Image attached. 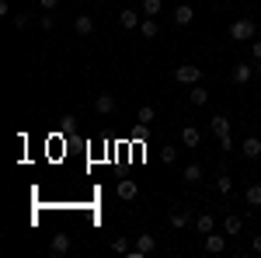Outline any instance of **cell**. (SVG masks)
I'll use <instances>...</instances> for the list:
<instances>
[{"label": "cell", "mask_w": 261, "mask_h": 258, "mask_svg": "<svg viewBox=\"0 0 261 258\" xmlns=\"http://www.w3.org/2000/svg\"><path fill=\"white\" fill-rule=\"evenodd\" d=\"M254 35H258V25L251 18H237L233 25H230V39L237 42H254Z\"/></svg>", "instance_id": "obj_1"}, {"label": "cell", "mask_w": 261, "mask_h": 258, "mask_svg": "<svg viewBox=\"0 0 261 258\" xmlns=\"http://www.w3.org/2000/svg\"><path fill=\"white\" fill-rule=\"evenodd\" d=\"M174 80H178V84H188V87H192V84H202V66L185 63V66H178V70H174Z\"/></svg>", "instance_id": "obj_2"}, {"label": "cell", "mask_w": 261, "mask_h": 258, "mask_svg": "<svg viewBox=\"0 0 261 258\" xmlns=\"http://www.w3.org/2000/svg\"><path fill=\"white\" fill-rule=\"evenodd\" d=\"M157 251V238L153 234H140L136 238V248L129 251V258H146V255H153Z\"/></svg>", "instance_id": "obj_3"}, {"label": "cell", "mask_w": 261, "mask_h": 258, "mask_svg": "<svg viewBox=\"0 0 261 258\" xmlns=\"http://www.w3.org/2000/svg\"><path fill=\"white\" fill-rule=\"evenodd\" d=\"M143 11H133V7H125L119 14V25L125 28V32H140V25H143V18H140Z\"/></svg>", "instance_id": "obj_4"}, {"label": "cell", "mask_w": 261, "mask_h": 258, "mask_svg": "<svg viewBox=\"0 0 261 258\" xmlns=\"http://www.w3.org/2000/svg\"><path fill=\"white\" fill-rule=\"evenodd\" d=\"M251 77H254V63H237V66L230 70V80H233V84H247Z\"/></svg>", "instance_id": "obj_5"}, {"label": "cell", "mask_w": 261, "mask_h": 258, "mask_svg": "<svg viewBox=\"0 0 261 258\" xmlns=\"http://www.w3.org/2000/svg\"><path fill=\"white\" fill-rule=\"evenodd\" d=\"M202 244H205V251H209V255L226 251V238H223V234H216V230H213V234H205V238H202Z\"/></svg>", "instance_id": "obj_6"}, {"label": "cell", "mask_w": 261, "mask_h": 258, "mask_svg": "<svg viewBox=\"0 0 261 258\" xmlns=\"http://www.w3.org/2000/svg\"><path fill=\"white\" fill-rule=\"evenodd\" d=\"M115 192H119V199H125V202H133V199L140 196V185H136V181H133V178H122V181H119V189H115Z\"/></svg>", "instance_id": "obj_7"}, {"label": "cell", "mask_w": 261, "mask_h": 258, "mask_svg": "<svg viewBox=\"0 0 261 258\" xmlns=\"http://www.w3.org/2000/svg\"><path fill=\"white\" fill-rule=\"evenodd\" d=\"M181 143H185L188 150H195V147H199V143H202V133H199V129H195V126H192V122H188V126L181 129Z\"/></svg>", "instance_id": "obj_8"}, {"label": "cell", "mask_w": 261, "mask_h": 258, "mask_svg": "<svg viewBox=\"0 0 261 258\" xmlns=\"http://www.w3.org/2000/svg\"><path fill=\"white\" fill-rule=\"evenodd\" d=\"M241 150H244V157H247V160H258L261 157V139L258 136H247L241 143Z\"/></svg>", "instance_id": "obj_9"}, {"label": "cell", "mask_w": 261, "mask_h": 258, "mask_svg": "<svg viewBox=\"0 0 261 258\" xmlns=\"http://www.w3.org/2000/svg\"><path fill=\"white\" fill-rule=\"evenodd\" d=\"M49 251H53V255H66V251H70V234H53Z\"/></svg>", "instance_id": "obj_10"}, {"label": "cell", "mask_w": 261, "mask_h": 258, "mask_svg": "<svg viewBox=\"0 0 261 258\" xmlns=\"http://www.w3.org/2000/svg\"><path fill=\"white\" fill-rule=\"evenodd\" d=\"M192 21H195L192 4H178V7H174V25H192Z\"/></svg>", "instance_id": "obj_11"}, {"label": "cell", "mask_w": 261, "mask_h": 258, "mask_svg": "<svg viewBox=\"0 0 261 258\" xmlns=\"http://www.w3.org/2000/svg\"><path fill=\"white\" fill-rule=\"evenodd\" d=\"M94 112H98V115H112V112H115V98H112V95H98V98H94Z\"/></svg>", "instance_id": "obj_12"}, {"label": "cell", "mask_w": 261, "mask_h": 258, "mask_svg": "<svg viewBox=\"0 0 261 258\" xmlns=\"http://www.w3.org/2000/svg\"><path fill=\"white\" fill-rule=\"evenodd\" d=\"M195 230H199L202 238H205V234H213V230H216V220H213V213H202V217H195Z\"/></svg>", "instance_id": "obj_13"}, {"label": "cell", "mask_w": 261, "mask_h": 258, "mask_svg": "<svg viewBox=\"0 0 261 258\" xmlns=\"http://www.w3.org/2000/svg\"><path fill=\"white\" fill-rule=\"evenodd\" d=\"M209 126H213L216 139H220V136H230V119H226V115H213V119H209Z\"/></svg>", "instance_id": "obj_14"}, {"label": "cell", "mask_w": 261, "mask_h": 258, "mask_svg": "<svg viewBox=\"0 0 261 258\" xmlns=\"http://www.w3.org/2000/svg\"><path fill=\"white\" fill-rule=\"evenodd\" d=\"M171 227H174V230H181V227H188V223H192V213H188V209H171Z\"/></svg>", "instance_id": "obj_15"}, {"label": "cell", "mask_w": 261, "mask_h": 258, "mask_svg": "<svg viewBox=\"0 0 261 258\" xmlns=\"http://www.w3.org/2000/svg\"><path fill=\"white\" fill-rule=\"evenodd\" d=\"M188 101H192V105H205V101H209V91H205L202 84H192V87H188Z\"/></svg>", "instance_id": "obj_16"}, {"label": "cell", "mask_w": 261, "mask_h": 258, "mask_svg": "<svg viewBox=\"0 0 261 258\" xmlns=\"http://www.w3.org/2000/svg\"><path fill=\"white\" fill-rule=\"evenodd\" d=\"M216 192H220L223 199H226L230 192H233V178H230L226 171H220V175H216Z\"/></svg>", "instance_id": "obj_17"}, {"label": "cell", "mask_w": 261, "mask_h": 258, "mask_svg": "<svg viewBox=\"0 0 261 258\" xmlns=\"http://www.w3.org/2000/svg\"><path fill=\"white\" fill-rule=\"evenodd\" d=\"M136 119H140V126H143V129H150V126H153V119H157L153 105H143L140 112H136Z\"/></svg>", "instance_id": "obj_18"}, {"label": "cell", "mask_w": 261, "mask_h": 258, "mask_svg": "<svg viewBox=\"0 0 261 258\" xmlns=\"http://www.w3.org/2000/svg\"><path fill=\"white\" fill-rule=\"evenodd\" d=\"M73 28H77V35H91V32H94V18H87V14H77Z\"/></svg>", "instance_id": "obj_19"}, {"label": "cell", "mask_w": 261, "mask_h": 258, "mask_svg": "<svg viewBox=\"0 0 261 258\" xmlns=\"http://www.w3.org/2000/svg\"><path fill=\"white\" fill-rule=\"evenodd\" d=\"M181 178L188 181V185H199V181H202V164H188V168H185V175H181Z\"/></svg>", "instance_id": "obj_20"}, {"label": "cell", "mask_w": 261, "mask_h": 258, "mask_svg": "<svg viewBox=\"0 0 261 258\" xmlns=\"http://www.w3.org/2000/svg\"><path fill=\"white\" fill-rule=\"evenodd\" d=\"M244 202H247V206H261V185H258V181H254V185H247Z\"/></svg>", "instance_id": "obj_21"}, {"label": "cell", "mask_w": 261, "mask_h": 258, "mask_svg": "<svg viewBox=\"0 0 261 258\" xmlns=\"http://www.w3.org/2000/svg\"><path fill=\"white\" fill-rule=\"evenodd\" d=\"M161 7H164V0H143V4H140V11L146 14V18H157Z\"/></svg>", "instance_id": "obj_22"}, {"label": "cell", "mask_w": 261, "mask_h": 258, "mask_svg": "<svg viewBox=\"0 0 261 258\" xmlns=\"http://www.w3.org/2000/svg\"><path fill=\"white\" fill-rule=\"evenodd\" d=\"M157 32H161V28H157V21H153V18H146L140 25V35H143V39H157Z\"/></svg>", "instance_id": "obj_23"}, {"label": "cell", "mask_w": 261, "mask_h": 258, "mask_svg": "<svg viewBox=\"0 0 261 258\" xmlns=\"http://www.w3.org/2000/svg\"><path fill=\"white\" fill-rule=\"evenodd\" d=\"M241 227H244V220H241V217H233V213L223 220V230H226V234H241Z\"/></svg>", "instance_id": "obj_24"}, {"label": "cell", "mask_w": 261, "mask_h": 258, "mask_svg": "<svg viewBox=\"0 0 261 258\" xmlns=\"http://www.w3.org/2000/svg\"><path fill=\"white\" fill-rule=\"evenodd\" d=\"M161 160L164 164H174L178 160V147H161Z\"/></svg>", "instance_id": "obj_25"}, {"label": "cell", "mask_w": 261, "mask_h": 258, "mask_svg": "<svg viewBox=\"0 0 261 258\" xmlns=\"http://www.w3.org/2000/svg\"><path fill=\"white\" fill-rule=\"evenodd\" d=\"M28 25H32V18H28L24 11H21V14H14V28H28Z\"/></svg>", "instance_id": "obj_26"}, {"label": "cell", "mask_w": 261, "mask_h": 258, "mask_svg": "<svg viewBox=\"0 0 261 258\" xmlns=\"http://www.w3.org/2000/svg\"><path fill=\"white\" fill-rule=\"evenodd\" d=\"M251 60H254V63H261V39H254V42H251Z\"/></svg>", "instance_id": "obj_27"}, {"label": "cell", "mask_w": 261, "mask_h": 258, "mask_svg": "<svg viewBox=\"0 0 261 258\" xmlns=\"http://www.w3.org/2000/svg\"><path fill=\"white\" fill-rule=\"evenodd\" d=\"M112 248H115V251H133V248H129V241H125V238H115V241H112Z\"/></svg>", "instance_id": "obj_28"}, {"label": "cell", "mask_w": 261, "mask_h": 258, "mask_svg": "<svg viewBox=\"0 0 261 258\" xmlns=\"http://www.w3.org/2000/svg\"><path fill=\"white\" fill-rule=\"evenodd\" d=\"M42 28H45V32H53V28H56V18H53L49 11H45V18H42Z\"/></svg>", "instance_id": "obj_29"}, {"label": "cell", "mask_w": 261, "mask_h": 258, "mask_svg": "<svg viewBox=\"0 0 261 258\" xmlns=\"http://www.w3.org/2000/svg\"><path fill=\"white\" fill-rule=\"evenodd\" d=\"M39 7H42V11H56V7H60V0H39Z\"/></svg>", "instance_id": "obj_30"}, {"label": "cell", "mask_w": 261, "mask_h": 258, "mask_svg": "<svg viewBox=\"0 0 261 258\" xmlns=\"http://www.w3.org/2000/svg\"><path fill=\"white\" fill-rule=\"evenodd\" d=\"M60 122H63V129H73V126H77V119H73V115H63Z\"/></svg>", "instance_id": "obj_31"}, {"label": "cell", "mask_w": 261, "mask_h": 258, "mask_svg": "<svg viewBox=\"0 0 261 258\" xmlns=\"http://www.w3.org/2000/svg\"><path fill=\"white\" fill-rule=\"evenodd\" d=\"M220 147L223 150H233V136H220Z\"/></svg>", "instance_id": "obj_32"}, {"label": "cell", "mask_w": 261, "mask_h": 258, "mask_svg": "<svg viewBox=\"0 0 261 258\" xmlns=\"http://www.w3.org/2000/svg\"><path fill=\"white\" fill-rule=\"evenodd\" d=\"M251 251H261V234H258L254 241H251Z\"/></svg>", "instance_id": "obj_33"}, {"label": "cell", "mask_w": 261, "mask_h": 258, "mask_svg": "<svg viewBox=\"0 0 261 258\" xmlns=\"http://www.w3.org/2000/svg\"><path fill=\"white\" fill-rule=\"evenodd\" d=\"M254 77H261V63H254Z\"/></svg>", "instance_id": "obj_34"}]
</instances>
